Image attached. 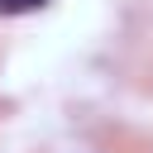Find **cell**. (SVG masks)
Wrapping results in <instances>:
<instances>
[{
    "mask_svg": "<svg viewBox=\"0 0 153 153\" xmlns=\"http://www.w3.org/2000/svg\"><path fill=\"white\" fill-rule=\"evenodd\" d=\"M48 0H0V14H33V10H43Z\"/></svg>",
    "mask_w": 153,
    "mask_h": 153,
    "instance_id": "obj_1",
    "label": "cell"
}]
</instances>
